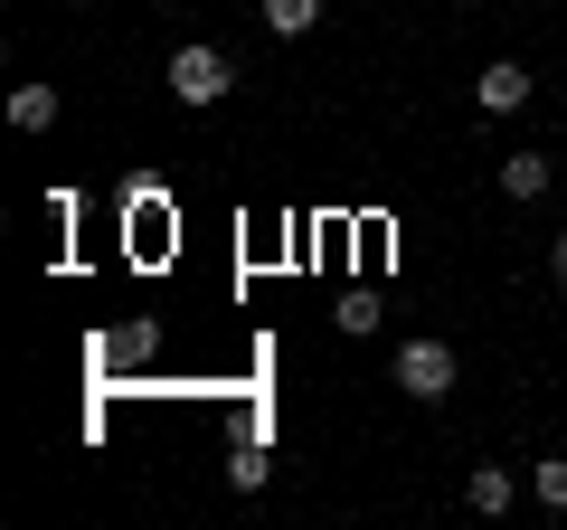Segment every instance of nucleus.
Wrapping results in <instances>:
<instances>
[{
	"label": "nucleus",
	"mask_w": 567,
	"mask_h": 530,
	"mask_svg": "<svg viewBox=\"0 0 567 530\" xmlns=\"http://www.w3.org/2000/svg\"><path fill=\"white\" fill-rule=\"evenodd\" d=\"M464 502H473V511H511V465H473Z\"/></svg>",
	"instance_id": "obj_8"
},
{
	"label": "nucleus",
	"mask_w": 567,
	"mask_h": 530,
	"mask_svg": "<svg viewBox=\"0 0 567 530\" xmlns=\"http://www.w3.org/2000/svg\"><path fill=\"white\" fill-rule=\"evenodd\" d=\"M548 275H558V285H567V227H558V246H548Z\"/></svg>",
	"instance_id": "obj_12"
},
{
	"label": "nucleus",
	"mask_w": 567,
	"mask_h": 530,
	"mask_svg": "<svg viewBox=\"0 0 567 530\" xmlns=\"http://www.w3.org/2000/svg\"><path fill=\"white\" fill-rule=\"evenodd\" d=\"M473 104H483V114H520V104H529V67L520 58H492L483 77H473Z\"/></svg>",
	"instance_id": "obj_3"
},
{
	"label": "nucleus",
	"mask_w": 567,
	"mask_h": 530,
	"mask_svg": "<svg viewBox=\"0 0 567 530\" xmlns=\"http://www.w3.org/2000/svg\"><path fill=\"white\" fill-rule=\"evenodd\" d=\"M265 473H275V455H265V436H256V427H237V446H227V483H237V492H256Z\"/></svg>",
	"instance_id": "obj_5"
},
{
	"label": "nucleus",
	"mask_w": 567,
	"mask_h": 530,
	"mask_svg": "<svg viewBox=\"0 0 567 530\" xmlns=\"http://www.w3.org/2000/svg\"><path fill=\"white\" fill-rule=\"evenodd\" d=\"M529 492H539L548 511H567V455H539V465H529Z\"/></svg>",
	"instance_id": "obj_9"
},
{
	"label": "nucleus",
	"mask_w": 567,
	"mask_h": 530,
	"mask_svg": "<svg viewBox=\"0 0 567 530\" xmlns=\"http://www.w3.org/2000/svg\"><path fill=\"white\" fill-rule=\"evenodd\" d=\"M548 181H558L548 152H511V162H502V190H511V200H548Z\"/></svg>",
	"instance_id": "obj_4"
},
{
	"label": "nucleus",
	"mask_w": 567,
	"mask_h": 530,
	"mask_svg": "<svg viewBox=\"0 0 567 530\" xmlns=\"http://www.w3.org/2000/svg\"><path fill=\"white\" fill-rule=\"evenodd\" d=\"M398 388L416 408H445L454 398V350L445 342H398Z\"/></svg>",
	"instance_id": "obj_2"
},
{
	"label": "nucleus",
	"mask_w": 567,
	"mask_h": 530,
	"mask_svg": "<svg viewBox=\"0 0 567 530\" xmlns=\"http://www.w3.org/2000/svg\"><path fill=\"white\" fill-rule=\"evenodd\" d=\"M227 85H237V58H227V48L189 39L181 58H171V95H181V104H218Z\"/></svg>",
	"instance_id": "obj_1"
},
{
	"label": "nucleus",
	"mask_w": 567,
	"mask_h": 530,
	"mask_svg": "<svg viewBox=\"0 0 567 530\" xmlns=\"http://www.w3.org/2000/svg\"><path fill=\"white\" fill-rule=\"evenodd\" d=\"M104 350H114V360H152V350H162V323H133V332H114Z\"/></svg>",
	"instance_id": "obj_10"
},
{
	"label": "nucleus",
	"mask_w": 567,
	"mask_h": 530,
	"mask_svg": "<svg viewBox=\"0 0 567 530\" xmlns=\"http://www.w3.org/2000/svg\"><path fill=\"white\" fill-rule=\"evenodd\" d=\"M331 323H341V332H379V294H341V313H331Z\"/></svg>",
	"instance_id": "obj_11"
},
{
	"label": "nucleus",
	"mask_w": 567,
	"mask_h": 530,
	"mask_svg": "<svg viewBox=\"0 0 567 530\" xmlns=\"http://www.w3.org/2000/svg\"><path fill=\"white\" fill-rule=\"evenodd\" d=\"M10 123H20V133H48V123H58V85H20V95H10Z\"/></svg>",
	"instance_id": "obj_7"
},
{
	"label": "nucleus",
	"mask_w": 567,
	"mask_h": 530,
	"mask_svg": "<svg viewBox=\"0 0 567 530\" xmlns=\"http://www.w3.org/2000/svg\"><path fill=\"white\" fill-rule=\"evenodd\" d=\"M256 20L275 29V39H303V29L322 20V0H256Z\"/></svg>",
	"instance_id": "obj_6"
},
{
	"label": "nucleus",
	"mask_w": 567,
	"mask_h": 530,
	"mask_svg": "<svg viewBox=\"0 0 567 530\" xmlns=\"http://www.w3.org/2000/svg\"><path fill=\"white\" fill-rule=\"evenodd\" d=\"M66 10H95V0H66Z\"/></svg>",
	"instance_id": "obj_13"
}]
</instances>
